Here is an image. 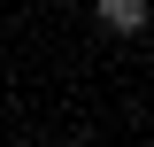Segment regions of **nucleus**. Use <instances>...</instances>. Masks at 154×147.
<instances>
[{
    "label": "nucleus",
    "instance_id": "nucleus-1",
    "mask_svg": "<svg viewBox=\"0 0 154 147\" xmlns=\"http://www.w3.org/2000/svg\"><path fill=\"white\" fill-rule=\"evenodd\" d=\"M100 23L108 31H146V0H100Z\"/></svg>",
    "mask_w": 154,
    "mask_h": 147
}]
</instances>
